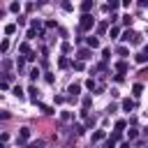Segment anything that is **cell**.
<instances>
[{
	"instance_id": "6da1fadb",
	"label": "cell",
	"mask_w": 148,
	"mask_h": 148,
	"mask_svg": "<svg viewBox=\"0 0 148 148\" xmlns=\"http://www.w3.org/2000/svg\"><path fill=\"white\" fill-rule=\"evenodd\" d=\"M92 23H95V18H92L90 14H83V16H81V21H79V28H81V30H90V28H92Z\"/></svg>"
},
{
	"instance_id": "7a4b0ae2",
	"label": "cell",
	"mask_w": 148,
	"mask_h": 148,
	"mask_svg": "<svg viewBox=\"0 0 148 148\" xmlns=\"http://www.w3.org/2000/svg\"><path fill=\"white\" fill-rule=\"evenodd\" d=\"M28 136H30V127H21V132H18V141H28Z\"/></svg>"
},
{
	"instance_id": "3957f363",
	"label": "cell",
	"mask_w": 148,
	"mask_h": 148,
	"mask_svg": "<svg viewBox=\"0 0 148 148\" xmlns=\"http://www.w3.org/2000/svg\"><path fill=\"white\" fill-rule=\"evenodd\" d=\"M67 92H69V95L74 97V95H79V92H81V86H79V83H72V86L67 88Z\"/></svg>"
},
{
	"instance_id": "277c9868",
	"label": "cell",
	"mask_w": 148,
	"mask_h": 148,
	"mask_svg": "<svg viewBox=\"0 0 148 148\" xmlns=\"http://www.w3.org/2000/svg\"><path fill=\"white\" fill-rule=\"evenodd\" d=\"M86 42H88V46H90V49H97V46H99V39H97V37H92V35H90Z\"/></svg>"
},
{
	"instance_id": "5b68a950",
	"label": "cell",
	"mask_w": 148,
	"mask_h": 148,
	"mask_svg": "<svg viewBox=\"0 0 148 148\" xmlns=\"http://www.w3.org/2000/svg\"><path fill=\"white\" fill-rule=\"evenodd\" d=\"M120 106H123V111H132V109H134V102H132V99H123Z\"/></svg>"
},
{
	"instance_id": "8992f818",
	"label": "cell",
	"mask_w": 148,
	"mask_h": 148,
	"mask_svg": "<svg viewBox=\"0 0 148 148\" xmlns=\"http://www.w3.org/2000/svg\"><path fill=\"white\" fill-rule=\"evenodd\" d=\"M132 92H134V97H139V95L143 92V86H141V83H134V86H132Z\"/></svg>"
},
{
	"instance_id": "52a82bcc",
	"label": "cell",
	"mask_w": 148,
	"mask_h": 148,
	"mask_svg": "<svg viewBox=\"0 0 148 148\" xmlns=\"http://www.w3.org/2000/svg\"><path fill=\"white\" fill-rule=\"evenodd\" d=\"M28 92H30V99H32V102H37V99H39V92H37V88H35V86H30V90H28Z\"/></svg>"
},
{
	"instance_id": "ba28073f",
	"label": "cell",
	"mask_w": 148,
	"mask_h": 148,
	"mask_svg": "<svg viewBox=\"0 0 148 148\" xmlns=\"http://www.w3.org/2000/svg\"><path fill=\"white\" fill-rule=\"evenodd\" d=\"M79 58H81V60H88V58H90V51H88V49H81V51H79Z\"/></svg>"
},
{
	"instance_id": "9c48e42d",
	"label": "cell",
	"mask_w": 148,
	"mask_h": 148,
	"mask_svg": "<svg viewBox=\"0 0 148 148\" xmlns=\"http://www.w3.org/2000/svg\"><path fill=\"white\" fill-rule=\"evenodd\" d=\"M5 32H7V35H14V32H16V25H14V23L5 25Z\"/></svg>"
},
{
	"instance_id": "30bf717a",
	"label": "cell",
	"mask_w": 148,
	"mask_h": 148,
	"mask_svg": "<svg viewBox=\"0 0 148 148\" xmlns=\"http://www.w3.org/2000/svg\"><path fill=\"white\" fill-rule=\"evenodd\" d=\"M136 62H141V65L148 62V56H146V53H136Z\"/></svg>"
},
{
	"instance_id": "8fae6325",
	"label": "cell",
	"mask_w": 148,
	"mask_h": 148,
	"mask_svg": "<svg viewBox=\"0 0 148 148\" xmlns=\"http://www.w3.org/2000/svg\"><path fill=\"white\" fill-rule=\"evenodd\" d=\"M116 69H118V72H120V76H123V72H127V62H118V65H116Z\"/></svg>"
},
{
	"instance_id": "7c38bea8",
	"label": "cell",
	"mask_w": 148,
	"mask_h": 148,
	"mask_svg": "<svg viewBox=\"0 0 148 148\" xmlns=\"http://www.w3.org/2000/svg\"><path fill=\"white\" fill-rule=\"evenodd\" d=\"M81 9H83V12H90V9H92V2H90V0H86V2L81 5Z\"/></svg>"
},
{
	"instance_id": "4fadbf2b",
	"label": "cell",
	"mask_w": 148,
	"mask_h": 148,
	"mask_svg": "<svg viewBox=\"0 0 148 148\" xmlns=\"http://www.w3.org/2000/svg\"><path fill=\"white\" fill-rule=\"evenodd\" d=\"M7 49H9V39H2V42H0V51H2V53H5V51H7Z\"/></svg>"
},
{
	"instance_id": "5bb4252c",
	"label": "cell",
	"mask_w": 148,
	"mask_h": 148,
	"mask_svg": "<svg viewBox=\"0 0 148 148\" xmlns=\"http://www.w3.org/2000/svg\"><path fill=\"white\" fill-rule=\"evenodd\" d=\"M102 139H104V132H102V130H99V132H95V134H92V141H102Z\"/></svg>"
},
{
	"instance_id": "9a60e30c",
	"label": "cell",
	"mask_w": 148,
	"mask_h": 148,
	"mask_svg": "<svg viewBox=\"0 0 148 148\" xmlns=\"http://www.w3.org/2000/svg\"><path fill=\"white\" fill-rule=\"evenodd\" d=\"M67 65H69V60H67V58H65V56H62V58H60V60H58V67H67Z\"/></svg>"
},
{
	"instance_id": "2e32d148",
	"label": "cell",
	"mask_w": 148,
	"mask_h": 148,
	"mask_svg": "<svg viewBox=\"0 0 148 148\" xmlns=\"http://www.w3.org/2000/svg\"><path fill=\"white\" fill-rule=\"evenodd\" d=\"M123 130H125V120H118L116 123V132H123Z\"/></svg>"
},
{
	"instance_id": "e0dca14e",
	"label": "cell",
	"mask_w": 148,
	"mask_h": 148,
	"mask_svg": "<svg viewBox=\"0 0 148 148\" xmlns=\"http://www.w3.org/2000/svg\"><path fill=\"white\" fill-rule=\"evenodd\" d=\"M39 109H42V111H44V113H46V116H49V113H53V109H51V106H46V104H42V106H39Z\"/></svg>"
},
{
	"instance_id": "ac0fdd59",
	"label": "cell",
	"mask_w": 148,
	"mask_h": 148,
	"mask_svg": "<svg viewBox=\"0 0 148 148\" xmlns=\"http://www.w3.org/2000/svg\"><path fill=\"white\" fill-rule=\"evenodd\" d=\"M127 136H130V141H132V139H136V136H139V132H136V130H130V132H127Z\"/></svg>"
},
{
	"instance_id": "d6986e66",
	"label": "cell",
	"mask_w": 148,
	"mask_h": 148,
	"mask_svg": "<svg viewBox=\"0 0 148 148\" xmlns=\"http://www.w3.org/2000/svg\"><path fill=\"white\" fill-rule=\"evenodd\" d=\"M9 9H12V12H18V9H21V5H18V2H12V5H9Z\"/></svg>"
},
{
	"instance_id": "ffe728a7",
	"label": "cell",
	"mask_w": 148,
	"mask_h": 148,
	"mask_svg": "<svg viewBox=\"0 0 148 148\" xmlns=\"http://www.w3.org/2000/svg\"><path fill=\"white\" fill-rule=\"evenodd\" d=\"M123 23H125V25H130V23H132V16H130V14H125V16H123Z\"/></svg>"
},
{
	"instance_id": "44dd1931",
	"label": "cell",
	"mask_w": 148,
	"mask_h": 148,
	"mask_svg": "<svg viewBox=\"0 0 148 148\" xmlns=\"http://www.w3.org/2000/svg\"><path fill=\"white\" fill-rule=\"evenodd\" d=\"M118 32H120V28H118V25H113V28H111V37H118Z\"/></svg>"
},
{
	"instance_id": "7402d4cb",
	"label": "cell",
	"mask_w": 148,
	"mask_h": 148,
	"mask_svg": "<svg viewBox=\"0 0 148 148\" xmlns=\"http://www.w3.org/2000/svg\"><path fill=\"white\" fill-rule=\"evenodd\" d=\"M14 95H16V97H23V90H21V86H16V88H14Z\"/></svg>"
},
{
	"instance_id": "603a6c76",
	"label": "cell",
	"mask_w": 148,
	"mask_h": 148,
	"mask_svg": "<svg viewBox=\"0 0 148 148\" xmlns=\"http://www.w3.org/2000/svg\"><path fill=\"white\" fill-rule=\"evenodd\" d=\"M60 118H62V120H69V118H72V113H69V111H62V113H60Z\"/></svg>"
},
{
	"instance_id": "cb8c5ba5",
	"label": "cell",
	"mask_w": 148,
	"mask_h": 148,
	"mask_svg": "<svg viewBox=\"0 0 148 148\" xmlns=\"http://www.w3.org/2000/svg\"><path fill=\"white\" fill-rule=\"evenodd\" d=\"M104 30H106V23H99V25H97V32H99V35H102V32H104Z\"/></svg>"
},
{
	"instance_id": "d4e9b609",
	"label": "cell",
	"mask_w": 148,
	"mask_h": 148,
	"mask_svg": "<svg viewBox=\"0 0 148 148\" xmlns=\"http://www.w3.org/2000/svg\"><path fill=\"white\" fill-rule=\"evenodd\" d=\"M86 88H90V90H92V88H95V81H92V79H88V81H86Z\"/></svg>"
},
{
	"instance_id": "484cf974",
	"label": "cell",
	"mask_w": 148,
	"mask_h": 148,
	"mask_svg": "<svg viewBox=\"0 0 148 148\" xmlns=\"http://www.w3.org/2000/svg\"><path fill=\"white\" fill-rule=\"evenodd\" d=\"M74 130H76V134H83V132H86V127H83V125H76Z\"/></svg>"
},
{
	"instance_id": "4316f807",
	"label": "cell",
	"mask_w": 148,
	"mask_h": 148,
	"mask_svg": "<svg viewBox=\"0 0 148 148\" xmlns=\"http://www.w3.org/2000/svg\"><path fill=\"white\" fill-rule=\"evenodd\" d=\"M28 148H42V143H39V141H32V143H30Z\"/></svg>"
},
{
	"instance_id": "83f0119b",
	"label": "cell",
	"mask_w": 148,
	"mask_h": 148,
	"mask_svg": "<svg viewBox=\"0 0 148 148\" xmlns=\"http://www.w3.org/2000/svg\"><path fill=\"white\" fill-rule=\"evenodd\" d=\"M0 118H9V113H0Z\"/></svg>"
},
{
	"instance_id": "f1b7e54d",
	"label": "cell",
	"mask_w": 148,
	"mask_h": 148,
	"mask_svg": "<svg viewBox=\"0 0 148 148\" xmlns=\"http://www.w3.org/2000/svg\"><path fill=\"white\" fill-rule=\"evenodd\" d=\"M120 148H130V143H123V146H120Z\"/></svg>"
},
{
	"instance_id": "f546056e",
	"label": "cell",
	"mask_w": 148,
	"mask_h": 148,
	"mask_svg": "<svg viewBox=\"0 0 148 148\" xmlns=\"http://www.w3.org/2000/svg\"><path fill=\"white\" fill-rule=\"evenodd\" d=\"M143 53H146V56H148V44H146V51H143Z\"/></svg>"
},
{
	"instance_id": "4dcf8cb0",
	"label": "cell",
	"mask_w": 148,
	"mask_h": 148,
	"mask_svg": "<svg viewBox=\"0 0 148 148\" xmlns=\"http://www.w3.org/2000/svg\"><path fill=\"white\" fill-rule=\"evenodd\" d=\"M0 148H5V146H2V143H0Z\"/></svg>"
},
{
	"instance_id": "1f68e13d",
	"label": "cell",
	"mask_w": 148,
	"mask_h": 148,
	"mask_svg": "<svg viewBox=\"0 0 148 148\" xmlns=\"http://www.w3.org/2000/svg\"><path fill=\"white\" fill-rule=\"evenodd\" d=\"M146 132H148V130H146Z\"/></svg>"
},
{
	"instance_id": "d6a6232c",
	"label": "cell",
	"mask_w": 148,
	"mask_h": 148,
	"mask_svg": "<svg viewBox=\"0 0 148 148\" xmlns=\"http://www.w3.org/2000/svg\"><path fill=\"white\" fill-rule=\"evenodd\" d=\"M146 113H148V111H146Z\"/></svg>"
}]
</instances>
